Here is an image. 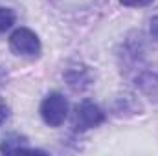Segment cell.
Listing matches in <instances>:
<instances>
[{"label":"cell","mask_w":158,"mask_h":156,"mask_svg":"<svg viewBox=\"0 0 158 156\" xmlns=\"http://www.w3.org/2000/svg\"><path fill=\"white\" fill-rule=\"evenodd\" d=\"M105 119H107V114L99 105L85 99L79 105H76V109H74L72 127L76 132H85V130H90L94 127H99L101 123H105Z\"/></svg>","instance_id":"cell-1"},{"label":"cell","mask_w":158,"mask_h":156,"mask_svg":"<svg viewBox=\"0 0 158 156\" xmlns=\"http://www.w3.org/2000/svg\"><path fill=\"white\" fill-rule=\"evenodd\" d=\"M39 112L48 127H61L68 116V101L61 92H52L42 99Z\"/></svg>","instance_id":"cell-2"},{"label":"cell","mask_w":158,"mask_h":156,"mask_svg":"<svg viewBox=\"0 0 158 156\" xmlns=\"http://www.w3.org/2000/svg\"><path fill=\"white\" fill-rule=\"evenodd\" d=\"M9 48L13 53L24 55V57H39L42 51L39 35L30 28H17L9 35Z\"/></svg>","instance_id":"cell-3"},{"label":"cell","mask_w":158,"mask_h":156,"mask_svg":"<svg viewBox=\"0 0 158 156\" xmlns=\"http://www.w3.org/2000/svg\"><path fill=\"white\" fill-rule=\"evenodd\" d=\"M63 77L66 81V84L74 90V92H85L86 88L92 86L94 83V74L86 64L76 63L72 66H68L63 74Z\"/></svg>","instance_id":"cell-4"},{"label":"cell","mask_w":158,"mask_h":156,"mask_svg":"<svg viewBox=\"0 0 158 156\" xmlns=\"http://www.w3.org/2000/svg\"><path fill=\"white\" fill-rule=\"evenodd\" d=\"M134 84L143 96H147L151 101L158 103V70H155V68H140V70H136Z\"/></svg>","instance_id":"cell-5"},{"label":"cell","mask_w":158,"mask_h":156,"mask_svg":"<svg viewBox=\"0 0 158 156\" xmlns=\"http://www.w3.org/2000/svg\"><path fill=\"white\" fill-rule=\"evenodd\" d=\"M0 153L11 154V153H44L40 149H33L28 145V138L20 134H7L0 142Z\"/></svg>","instance_id":"cell-6"},{"label":"cell","mask_w":158,"mask_h":156,"mask_svg":"<svg viewBox=\"0 0 158 156\" xmlns=\"http://www.w3.org/2000/svg\"><path fill=\"white\" fill-rule=\"evenodd\" d=\"M17 20V15L11 7H6V6H0V33L7 31Z\"/></svg>","instance_id":"cell-7"},{"label":"cell","mask_w":158,"mask_h":156,"mask_svg":"<svg viewBox=\"0 0 158 156\" xmlns=\"http://www.w3.org/2000/svg\"><path fill=\"white\" fill-rule=\"evenodd\" d=\"M155 0H119V4L127 6V7H143V6H149Z\"/></svg>","instance_id":"cell-8"},{"label":"cell","mask_w":158,"mask_h":156,"mask_svg":"<svg viewBox=\"0 0 158 156\" xmlns=\"http://www.w3.org/2000/svg\"><path fill=\"white\" fill-rule=\"evenodd\" d=\"M7 117H9V107H7L6 101L0 97V127L7 121Z\"/></svg>","instance_id":"cell-9"},{"label":"cell","mask_w":158,"mask_h":156,"mask_svg":"<svg viewBox=\"0 0 158 156\" xmlns=\"http://www.w3.org/2000/svg\"><path fill=\"white\" fill-rule=\"evenodd\" d=\"M149 31H151V37L155 40H158V15L151 18V24H149Z\"/></svg>","instance_id":"cell-10"}]
</instances>
